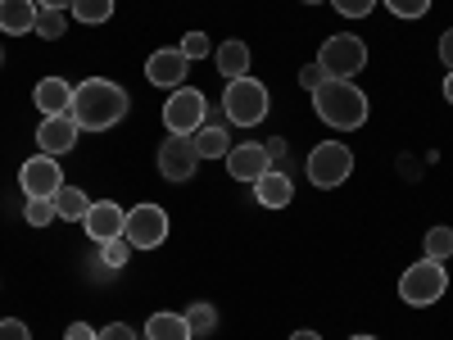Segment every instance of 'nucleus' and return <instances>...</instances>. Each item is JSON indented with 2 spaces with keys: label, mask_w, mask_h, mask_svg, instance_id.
Masks as SVG:
<instances>
[{
  "label": "nucleus",
  "mask_w": 453,
  "mask_h": 340,
  "mask_svg": "<svg viewBox=\"0 0 453 340\" xmlns=\"http://www.w3.org/2000/svg\"><path fill=\"white\" fill-rule=\"evenodd\" d=\"M381 5H386L390 14H399V19H422V14L431 10V0H381Z\"/></svg>",
  "instance_id": "nucleus-28"
},
{
  "label": "nucleus",
  "mask_w": 453,
  "mask_h": 340,
  "mask_svg": "<svg viewBox=\"0 0 453 340\" xmlns=\"http://www.w3.org/2000/svg\"><path fill=\"white\" fill-rule=\"evenodd\" d=\"M0 64H5V55H0Z\"/></svg>",
  "instance_id": "nucleus-41"
},
{
  "label": "nucleus",
  "mask_w": 453,
  "mask_h": 340,
  "mask_svg": "<svg viewBox=\"0 0 453 340\" xmlns=\"http://www.w3.org/2000/svg\"><path fill=\"white\" fill-rule=\"evenodd\" d=\"M440 59H444V64H449V73H453V27L440 36Z\"/></svg>",
  "instance_id": "nucleus-35"
},
{
  "label": "nucleus",
  "mask_w": 453,
  "mask_h": 340,
  "mask_svg": "<svg viewBox=\"0 0 453 340\" xmlns=\"http://www.w3.org/2000/svg\"><path fill=\"white\" fill-rule=\"evenodd\" d=\"M100 340H136V331H132L127 322H109V327L100 331Z\"/></svg>",
  "instance_id": "nucleus-33"
},
{
  "label": "nucleus",
  "mask_w": 453,
  "mask_h": 340,
  "mask_svg": "<svg viewBox=\"0 0 453 340\" xmlns=\"http://www.w3.org/2000/svg\"><path fill=\"white\" fill-rule=\"evenodd\" d=\"M318 64L326 68V78L354 82L358 73L367 68V46H363V36H354V32H335V36H326L322 50H318Z\"/></svg>",
  "instance_id": "nucleus-4"
},
{
  "label": "nucleus",
  "mask_w": 453,
  "mask_h": 340,
  "mask_svg": "<svg viewBox=\"0 0 453 340\" xmlns=\"http://www.w3.org/2000/svg\"><path fill=\"white\" fill-rule=\"evenodd\" d=\"M19 186H23V196L27 200H55L59 196V186H64V168L55 155H36L19 168Z\"/></svg>",
  "instance_id": "nucleus-9"
},
{
  "label": "nucleus",
  "mask_w": 453,
  "mask_h": 340,
  "mask_svg": "<svg viewBox=\"0 0 453 340\" xmlns=\"http://www.w3.org/2000/svg\"><path fill=\"white\" fill-rule=\"evenodd\" d=\"M23 218H27L32 227H50V222H55L59 213H55V200H27Z\"/></svg>",
  "instance_id": "nucleus-27"
},
{
  "label": "nucleus",
  "mask_w": 453,
  "mask_h": 340,
  "mask_svg": "<svg viewBox=\"0 0 453 340\" xmlns=\"http://www.w3.org/2000/svg\"><path fill=\"white\" fill-rule=\"evenodd\" d=\"M290 196H295V186H290V177L277 173V168H268V173L254 182V200H258V209H286Z\"/></svg>",
  "instance_id": "nucleus-16"
},
{
  "label": "nucleus",
  "mask_w": 453,
  "mask_h": 340,
  "mask_svg": "<svg viewBox=\"0 0 453 340\" xmlns=\"http://www.w3.org/2000/svg\"><path fill=\"white\" fill-rule=\"evenodd\" d=\"M331 5H335V14H340V19H367L376 0H331Z\"/></svg>",
  "instance_id": "nucleus-29"
},
{
  "label": "nucleus",
  "mask_w": 453,
  "mask_h": 340,
  "mask_svg": "<svg viewBox=\"0 0 453 340\" xmlns=\"http://www.w3.org/2000/svg\"><path fill=\"white\" fill-rule=\"evenodd\" d=\"M87 209H91V200L78 191V186H68V182H64V186H59V196H55V213L68 218V222H82Z\"/></svg>",
  "instance_id": "nucleus-21"
},
{
  "label": "nucleus",
  "mask_w": 453,
  "mask_h": 340,
  "mask_svg": "<svg viewBox=\"0 0 453 340\" xmlns=\"http://www.w3.org/2000/svg\"><path fill=\"white\" fill-rule=\"evenodd\" d=\"M322 82H326V68H322L318 59H313V64H304V68H299V87H304L309 96H313V91H318Z\"/></svg>",
  "instance_id": "nucleus-31"
},
{
  "label": "nucleus",
  "mask_w": 453,
  "mask_h": 340,
  "mask_svg": "<svg viewBox=\"0 0 453 340\" xmlns=\"http://www.w3.org/2000/svg\"><path fill=\"white\" fill-rule=\"evenodd\" d=\"M218 73H222V82L250 78V46L245 42H222L218 46Z\"/></svg>",
  "instance_id": "nucleus-18"
},
{
  "label": "nucleus",
  "mask_w": 453,
  "mask_h": 340,
  "mask_svg": "<svg viewBox=\"0 0 453 340\" xmlns=\"http://www.w3.org/2000/svg\"><path fill=\"white\" fill-rule=\"evenodd\" d=\"M82 128L73 113H55V119H42V128H36V145H42V155H68L73 145H78Z\"/></svg>",
  "instance_id": "nucleus-12"
},
{
  "label": "nucleus",
  "mask_w": 453,
  "mask_h": 340,
  "mask_svg": "<svg viewBox=\"0 0 453 340\" xmlns=\"http://www.w3.org/2000/svg\"><path fill=\"white\" fill-rule=\"evenodd\" d=\"M82 227H87V236H91L96 245H109V241H119V236H123V227H127V209H119L113 200H91V209H87Z\"/></svg>",
  "instance_id": "nucleus-11"
},
{
  "label": "nucleus",
  "mask_w": 453,
  "mask_h": 340,
  "mask_svg": "<svg viewBox=\"0 0 453 340\" xmlns=\"http://www.w3.org/2000/svg\"><path fill=\"white\" fill-rule=\"evenodd\" d=\"M304 173H309L313 186H322V191H335V186L349 182V173H354V150L340 145V141H322V145L309 150Z\"/></svg>",
  "instance_id": "nucleus-6"
},
{
  "label": "nucleus",
  "mask_w": 453,
  "mask_h": 340,
  "mask_svg": "<svg viewBox=\"0 0 453 340\" xmlns=\"http://www.w3.org/2000/svg\"><path fill=\"white\" fill-rule=\"evenodd\" d=\"M123 236L132 241V250H159L168 241V213L159 205H136L127 209V227Z\"/></svg>",
  "instance_id": "nucleus-8"
},
{
  "label": "nucleus",
  "mask_w": 453,
  "mask_h": 340,
  "mask_svg": "<svg viewBox=\"0 0 453 340\" xmlns=\"http://www.w3.org/2000/svg\"><path fill=\"white\" fill-rule=\"evenodd\" d=\"M268 87H263L258 78H236V82H226L222 91V109H226V123H236V128H254L268 119Z\"/></svg>",
  "instance_id": "nucleus-3"
},
{
  "label": "nucleus",
  "mask_w": 453,
  "mask_h": 340,
  "mask_svg": "<svg viewBox=\"0 0 453 340\" xmlns=\"http://www.w3.org/2000/svg\"><path fill=\"white\" fill-rule=\"evenodd\" d=\"M177 50H181L186 59H204V55H209V36H204V32H186V42H181Z\"/></svg>",
  "instance_id": "nucleus-30"
},
{
  "label": "nucleus",
  "mask_w": 453,
  "mask_h": 340,
  "mask_svg": "<svg viewBox=\"0 0 453 340\" xmlns=\"http://www.w3.org/2000/svg\"><path fill=\"white\" fill-rule=\"evenodd\" d=\"M304 5H322V0H304Z\"/></svg>",
  "instance_id": "nucleus-40"
},
{
  "label": "nucleus",
  "mask_w": 453,
  "mask_h": 340,
  "mask_svg": "<svg viewBox=\"0 0 453 340\" xmlns=\"http://www.w3.org/2000/svg\"><path fill=\"white\" fill-rule=\"evenodd\" d=\"M186 322H191V336H209L218 327V309L209 305V299H200V305L186 309Z\"/></svg>",
  "instance_id": "nucleus-25"
},
{
  "label": "nucleus",
  "mask_w": 453,
  "mask_h": 340,
  "mask_svg": "<svg viewBox=\"0 0 453 340\" xmlns=\"http://www.w3.org/2000/svg\"><path fill=\"white\" fill-rule=\"evenodd\" d=\"M145 340H191V322L186 313H155L145 318Z\"/></svg>",
  "instance_id": "nucleus-19"
},
{
  "label": "nucleus",
  "mask_w": 453,
  "mask_h": 340,
  "mask_svg": "<svg viewBox=\"0 0 453 340\" xmlns=\"http://www.w3.org/2000/svg\"><path fill=\"white\" fill-rule=\"evenodd\" d=\"M36 109H42V119H55V113H68L73 109V87L64 78H42L32 91Z\"/></svg>",
  "instance_id": "nucleus-15"
},
{
  "label": "nucleus",
  "mask_w": 453,
  "mask_h": 340,
  "mask_svg": "<svg viewBox=\"0 0 453 340\" xmlns=\"http://www.w3.org/2000/svg\"><path fill=\"white\" fill-rule=\"evenodd\" d=\"M36 10H59V14H68L73 0H36Z\"/></svg>",
  "instance_id": "nucleus-36"
},
{
  "label": "nucleus",
  "mask_w": 453,
  "mask_h": 340,
  "mask_svg": "<svg viewBox=\"0 0 453 340\" xmlns=\"http://www.w3.org/2000/svg\"><path fill=\"white\" fill-rule=\"evenodd\" d=\"M313 109H318V119L335 132H358L367 123V96L354 82H340V78H326L313 91Z\"/></svg>",
  "instance_id": "nucleus-2"
},
{
  "label": "nucleus",
  "mask_w": 453,
  "mask_h": 340,
  "mask_svg": "<svg viewBox=\"0 0 453 340\" xmlns=\"http://www.w3.org/2000/svg\"><path fill=\"white\" fill-rule=\"evenodd\" d=\"M78 23L96 27V23H109L113 19V0H73V10H68Z\"/></svg>",
  "instance_id": "nucleus-22"
},
{
  "label": "nucleus",
  "mask_w": 453,
  "mask_h": 340,
  "mask_svg": "<svg viewBox=\"0 0 453 340\" xmlns=\"http://www.w3.org/2000/svg\"><path fill=\"white\" fill-rule=\"evenodd\" d=\"M196 150H200V159H226L232 136H226V128H218V123H204L196 132Z\"/></svg>",
  "instance_id": "nucleus-20"
},
{
  "label": "nucleus",
  "mask_w": 453,
  "mask_h": 340,
  "mask_svg": "<svg viewBox=\"0 0 453 340\" xmlns=\"http://www.w3.org/2000/svg\"><path fill=\"white\" fill-rule=\"evenodd\" d=\"M200 168V150H196V136H168L159 145V173L168 182H191Z\"/></svg>",
  "instance_id": "nucleus-10"
},
{
  "label": "nucleus",
  "mask_w": 453,
  "mask_h": 340,
  "mask_svg": "<svg viewBox=\"0 0 453 340\" xmlns=\"http://www.w3.org/2000/svg\"><path fill=\"white\" fill-rule=\"evenodd\" d=\"M422 250H426L431 263H444V259L453 254V227H431L426 241H422Z\"/></svg>",
  "instance_id": "nucleus-24"
},
{
  "label": "nucleus",
  "mask_w": 453,
  "mask_h": 340,
  "mask_svg": "<svg viewBox=\"0 0 453 340\" xmlns=\"http://www.w3.org/2000/svg\"><path fill=\"white\" fill-rule=\"evenodd\" d=\"M290 340H322V336H318V331H295Z\"/></svg>",
  "instance_id": "nucleus-37"
},
{
  "label": "nucleus",
  "mask_w": 453,
  "mask_h": 340,
  "mask_svg": "<svg viewBox=\"0 0 453 340\" xmlns=\"http://www.w3.org/2000/svg\"><path fill=\"white\" fill-rule=\"evenodd\" d=\"M127 91L119 82H109V78H87L82 87H73V119H78L82 132H109V128H119L127 119Z\"/></svg>",
  "instance_id": "nucleus-1"
},
{
  "label": "nucleus",
  "mask_w": 453,
  "mask_h": 340,
  "mask_svg": "<svg viewBox=\"0 0 453 340\" xmlns=\"http://www.w3.org/2000/svg\"><path fill=\"white\" fill-rule=\"evenodd\" d=\"M444 100L453 104V73H449V78H444Z\"/></svg>",
  "instance_id": "nucleus-38"
},
{
  "label": "nucleus",
  "mask_w": 453,
  "mask_h": 340,
  "mask_svg": "<svg viewBox=\"0 0 453 340\" xmlns=\"http://www.w3.org/2000/svg\"><path fill=\"white\" fill-rule=\"evenodd\" d=\"M186 73H191V59H186L177 46H168V50H155L145 59V78L155 82V87H181L186 82Z\"/></svg>",
  "instance_id": "nucleus-13"
},
{
  "label": "nucleus",
  "mask_w": 453,
  "mask_h": 340,
  "mask_svg": "<svg viewBox=\"0 0 453 340\" xmlns=\"http://www.w3.org/2000/svg\"><path fill=\"white\" fill-rule=\"evenodd\" d=\"M268 168H273L268 145H232V150H226V173H232L236 182H250L254 186Z\"/></svg>",
  "instance_id": "nucleus-14"
},
{
  "label": "nucleus",
  "mask_w": 453,
  "mask_h": 340,
  "mask_svg": "<svg viewBox=\"0 0 453 340\" xmlns=\"http://www.w3.org/2000/svg\"><path fill=\"white\" fill-rule=\"evenodd\" d=\"M36 27V0H0V32L23 36Z\"/></svg>",
  "instance_id": "nucleus-17"
},
{
  "label": "nucleus",
  "mask_w": 453,
  "mask_h": 340,
  "mask_svg": "<svg viewBox=\"0 0 453 340\" xmlns=\"http://www.w3.org/2000/svg\"><path fill=\"white\" fill-rule=\"evenodd\" d=\"M100 259H104V268H127V259H132V241H127V236H119V241L100 245Z\"/></svg>",
  "instance_id": "nucleus-26"
},
{
  "label": "nucleus",
  "mask_w": 453,
  "mask_h": 340,
  "mask_svg": "<svg viewBox=\"0 0 453 340\" xmlns=\"http://www.w3.org/2000/svg\"><path fill=\"white\" fill-rule=\"evenodd\" d=\"M349 340H376V336H349Z\"/></svg>",
  "instance_id": "nucleus-39"
},
{
  "label": "nucleus",
  "mask_w": 453,
  "mask_h": 340,
  "mask_svg": "<svg viewBox=\"0 0 453 340\" xmlns=\"http://www.w3.org/2000/svg\"><path fill=\"white\" fill-rule=\"evenodd\" d=\"M444 290H449V273H444V263H431V259L412 263L399 277V299L408 309H431L435 299H444Z\"/></svg>",
  "instance_id": "nucleus-5"
},
{
  "label": "nucleus",
  "mask_w": 453,
  "mask_h": 340,
  "mask_svg": "<svg viewBox=\"0 0 453 340\" xmlns=\"http://www.w3.org/2000/svg\"><path fill=\"white\" fill-rule=\"evenodd\" d=\"M42 42H59V36L68 32V14H59V10H36V27H32Z\"/></svg>",
  "instance_id": "nucleus-23"
},
{
  "label": "nucleus",
  "mask_w": 453,
  "mask_h": 340,
  "mask_svg": "<svg viewBox=\"0 0 453 340\" xmlns=\"http://www.w3.org/2000/svg\"><path fill=\"white\" fill-rule=\"evenodd\" d=\"M64 340H100V331H96V327H87V322H73V327L64 331Z\"/></svg>",
  "instance_id": "nucleus-34"
},
{
  "label": "nucleus",
  "mask_w": 453,
  "mask_h": 340,
  "mask_svg": "<svg viewBox=\"0 0 453 340\" xmlns=\"http://www.w3.org/2000/svg\"><path fill=\"white\" fill-rule=\"evenodd\" d=\"M209 119V100L196 91V87H177L168 100H164V128L173 136H196Z\"/></svg>",
  "instance_id": "nucleus-7"
},
{
  "label": "nucleus",
  "mask_w": 453,
  "mask_h": 340,
  "mask_svg": "<svg viewBox=\"0 0 453 340\" xmlns=\"http://www.w3.org/2000/svg\"><path fill=\"white\" fill-rule=\"evenodd\" d=\"M0 340H32V331H27V322L5 318V322H0Z\"/></svg>",
  "instance_id": "nucleus-32"
}]
</instances>
